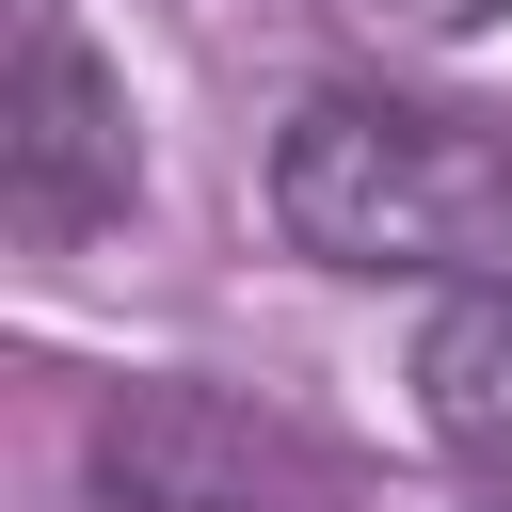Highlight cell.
Here are the masks:
<instances>
[{
	"instance_id": "obj_1",
	"label": "cell",
	"mask_w": 512,
	"mask_h": 512,
	"mask_svg": "<svg viewBox=\"0 0 512 512\" xmlns=\"http://www.w3.org/2000/svg\"><path fill=\"white\" fill-rule=\"evenodd\" d=\"M272 224L320 272H448V288H496V256H512V128L336 80V96H304L272 128Z\"/></svg>"
},
{
	"instance_id": "obj_2",
	"label": "cell",
	"mask_w": 512,
	"mask_h": 512,
	"mask_svg": "<svg viewBox=\"0 0 512 512\" xmlns=\"http://www.w3.org/2000/svg\"><path fill=\"white\" fill-rule=\"evenodd\" d=\"M128 192H144V160H128V80L80 48L64 0H16V32H0V224H16L32 256H64V240H96Z\"/></svg>"
},
{
	"instance_id": "obj_3",
	"label": "cell",
	"mask_w": 512,
	"mask_h": 512,
	"mask_svg": "<svg viewBox=\"0 0 512 512\" xmlns=\"http://www.w3.org/2000/svg\"><path fill=\"white\" fill-rule=\"evenodd\" d=\"M80 464L112 512H336V464L224 384H112Z\"/></svg>"
},
{
	"instance_id": "obj_4",
	"label": "cell",
	"mask_w": 512,
	"mask_h": 512,
	"mask_svg": "<svg viewBox=\"0 0 512 512\" xmlns=\"http://www.w3.org/2000/svg\"><path fill=\"white\" fill-rule=\"evenodd\" d=\"M416 416H432L448 464H480V480L512 496V272H496V288H448V304L416 320Z\"/></svg>"
},
{
	"instance_id": "obj_5",
	"label": "cell",
	"mask_w": 512,
	"mask_h": 512,
	"mask_svg": "<svg viewBox=\"0 0 512 512\" xmlns=\"http://www.w3.org/2000/svg\"><path fill=\"white\" fill-rule=\"evenodd\" d=\"M384 16H400V32H496L512 0H384Z\"/></svg>"
},
{
	"instance_id": "obj_6",
	"label": "cell",
	"mask_w": 512,
	"mask_h": 512,
	"mask_svg": "<svg viewBox=\"0 0 512 512\" xmlns=\"http://www.w3.org/2000/svg\"><path fill=\"white\" fill-rule=\"evenodd\" d=\"M496 512H512V496H496Z\"/></svg>"
}]
</instances>
